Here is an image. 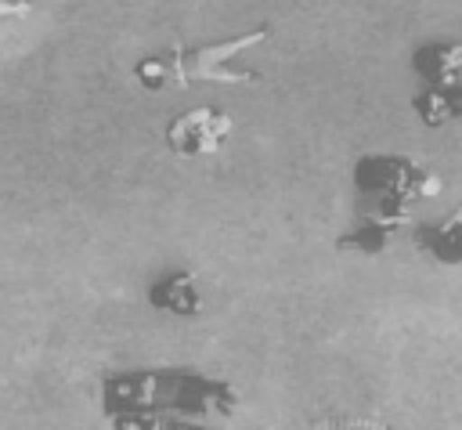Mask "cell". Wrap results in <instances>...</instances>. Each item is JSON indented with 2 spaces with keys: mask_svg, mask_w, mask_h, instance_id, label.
Segmentation results:
<instances>
[{
  "mask_svg": "<svg viewBox=\"0 0 462 430\" xmlns=\"http://www.w3.org/2000/svg\"><path fill=\"white\" fill-rule=\"evenodd\" d=\"M357 228L336 238V249L383 253L411 220V206L440 192V177L411 155H357Z\"/></svg>",
  "mask_w": 462,
  "mask_h": 430,
  "instance_id": "6da1fadb",
  "label": "cell"
},
{
  "mask_svg": "<svg viewBox=\"0 0 462 430\" xmlns=\"http://www.w3.org/2000/svg\"><path fill=\"white\" fill-rule=\"evenodd\" d=\"M267 36H271V29L260 25V29H249L242 36L217 40V43H199V47L173 43L162 54L141 58L134 65V79L144 90H166V87L184 90L191 83H260V72L256 69H238L235 54L253 47V43H263Z\"/></svg>",
  "mask_w": 462,
  "mask_h": 430,
  "instance_id": "7a4b0ae2",
  "label": "cell"
},
{
  "mask_svg": "<svg viewBox=\"0 0 462 430\" xmlns=\"http://www.w3.org/2000/svg\"><path fill=\"white\" fill-rule=\"evenodd\" d=\"M231 134H235V119L227 112L195 105V108H184L173 119H166L162 141L177 159H213L224 152Z\"/></svg>",
  "mask_w": 462,
  "mask_h": 430,
  "instance_id": "3957f363",
  "label": "cell"
},
{
  "mask_svg": "<svg viewBox=\"0 0 462 430\" xmlns=\"http://www.w3.org/2000/svg\"><path fill=\"white\" fill-rule=\"evenodd\" d=\"M148 307L152 311H162V314H177V318H199L202 314V289H199V275L191 267H180V271H166L159 275L148 293H144Z\"/></svg>",
  "mask_w": 462,
  "mask_h": 430,
  "instance_id": "277c9868",
  "label": "cell"
},
{
  "mask_svg": "<svg viewBox=\"0 0 462 430\" xmlns=\"http://www.w3.org/2000/svg\"><path fill=\"white\" fill-rule=\"evenodd\" d=\"M411 242L422 257L444 264V267H455L462 264V202L455 210L444 213V220L437 224H419L411 231Z\"/></svg>",
  "mask_w": 462,
  "mask_h": 430,
  "instance_id": "5b68a950",
  "label": "cell"
},
{
  "mask_svg": "<svg viewBox=\"0 0 462 430\" xmlns=\"http://www.w3.org/2000/svg\"><path fill=\"white\" fill-rule=\"evenodd\" d=\"M411 72L437 87V83H455L462 72V40H430L411 51Z\"/></svg>",
  "mask_w": 462,
  "mask_h": 430,
  "instance_id": "8992f818",
  "label": "cell"
},
{
  "mask_svg": "<svg viewBox=\"0 0 462 430\" xmlns=\"http://www.w3.org/2000/svg\"><path fill=\"white\" fill-rule=\"evenodd\" d=\"M411 108L422 119V126H430V130H440V126L462 119V79L437 83V87L422 83V90L411 94Z\"/></svg>",
  "mask_w": 462,
  "mask_h": 430,
  "instance_id": "52a82bcc",
  "label": "cell"
}]
</instances>
